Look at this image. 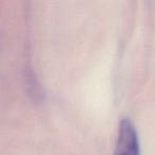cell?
<instances>
[{"label":"cell","instance_id":"6da1fadb","mask_svg":"<svg viewBox=\"0 0 155 155\" xmlns=\"http://www.w3.org/2000/svg\"><path fill=\"white\" fill-rule=\"evenodd\" d=\"M114 155H140L137 132L127 118H123L119 124Z\"/></svg>","mask_w":155,"mask_h":155}]
</instances>
